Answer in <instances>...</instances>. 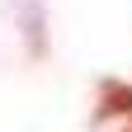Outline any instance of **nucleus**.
<instances>
[{
    "mask_svg": "<svg viewBox=\"0 0 132 132\" xmlns=\"http://www.w3.org/2000/svg\"><path fill=\"white\" fill-rule=\"evenodd\" d=\"M113 113H132V85H123V80H104V85H99V109H94V123L113 118Z\"/></svg>",
    "mask_w": 132,
    "mask_h": 132,
    "instance_id": "1",
    "label": "nucleus"
},
{
    "mask_svg": "<svg viewBox=\"0 0 132 132\" xmlns=\"http://www.w3.org/2000/svg\"><path fill=\"white\" fill-rule=\"evenodd\" d=\"M127 132H132V127H127Z\"/></svg>",
    "mask_w": 132,
    "mask_h": 132,
    "instance_id": "2",
    "label": "nucleus"
}]
</instances>
